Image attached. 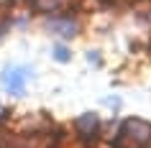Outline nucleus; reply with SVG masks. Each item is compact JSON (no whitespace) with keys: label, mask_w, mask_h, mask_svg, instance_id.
Wrapping results in <instances>:
<instances>
[{"label":"nucleus","mask_w":151,"mask_h":148,"mask_svg":"<svg viewBox=\"0 0 151 148\" xmlns=\"http://www.w3.org/2000/svg\"><path fill=\"white\" fill-rule=\"evenodd\" d=\"M77 130L82 133V138H92V135H97V130H100V120H97V115L85 112V115L77 120Z\"/></svg>","instance_id":"3"},{"label":"nucleus","mask_w":151,"mask_h":148,"mask_svg":"<svg viewBox=\"0 0 151 148\" xmlns=\"http://www.w3.org/2000/svg\"><path fill=\"white\" fill-rule=\"evenodd\" d=\"M28 77H31V71L21 69V66H8V69H3V82H5V87H8L13 94L23 92V84H26Z\"/></svg>","instance_id":"2"},{"label":"nucleus","mask_w":151,"mask_h":148,"mask_svg":"<svg viewBox=\"0 0 151 148\" xmlns=\"http://www.w3.org/2000/svg\"><path fill=\"white\" fill-rule=\"evenodd\" d=\"M54 59H59V61H67V59H69V51H67L64 46H56V49H54Z\"/></svg>","instance_id":"4"},{"label":"nucleus","mask_w":151,"mask_h":148,"mask_svg":"<svg viewBox=\"0 0 151 148\" xmlns=\"http://www.w3.org/2000/svg\"><path fill=\"white\" fill-rule=\"evenodd\" d=\"M120 133L126 138H133L138 146H143L146 140H151V125L146 120H138V117H128L126 123L120 125Z\"/></svg>","instance_id":"1"}]
</instances>
